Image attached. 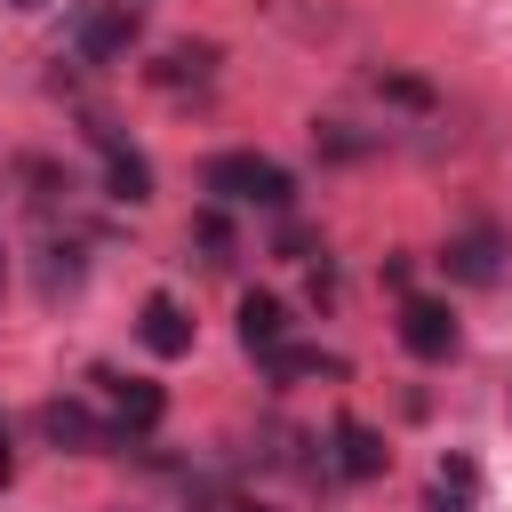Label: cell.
Listing matches in <instances>:
<instances>
[{
  "label": "cell",
  "mask_w": 512,
  "mask_h": 512,
  "mask_svg": "<svg viewBox=\"0 0 512 512\" xmlns=\"http://www.w3.org/2000/svg\"><path fill=\"white\" fill-rule=\"evenodd\" d=\"M400 344H408L416 360H456L464 336H456V312H448L440 296H408V304H400Z\"/></svg>",
  "instance_id": "277c9868"
},
{
  "label": "cell",
  "mask_w": 512,
  "mask_h": 512,
  "mask_svg": "<svg viewBox=\"0 0 512 512\" xmlns=\"http://www.w3.org/2000/svg\"><path fill=\"white\" fill-rule=\"evenodd\" d=\"M120 512H128V504H120Z\"/></svg>",
  "instance_id": "9a60e30c"
},
{
  "label": "cell",
  "mask_w": 512,
  "mask_h": 512,
  "mask_svg": "<svg viewBox=\"0 0 512 512\" xmlns=\"http://www.w3.org/2000/svg\"><path fill=\"white\" fill-rule=\"evenodd\" d=\"M440 272L456 280V288H504L512 280V232L504 224H464V232H448V248H440Z\"/></svg>",
  "instance_id": "7a4b0ae2"
},
{
  "label": "cell",
  "mask_w": 512,
  "mask_h": 512,
  "mask_svg": "<svg viewBox=\"0 0 512 512\" xmlns=\"http://www.w3.org/2000/svg\"><path fill=\"white\" fill-rule=\"evenodd\" d=\"M96 152H104V184H112V200L144 208V200H152V168H144V152H128L112 128H96Z\"/></svg>",
  "instance_id": "8992f818"
},
{
  "label": "cell",
  "mask_w": 512,
  "mask_h": 512,
  "mask_svg": "<svg viewBox=\"0 0 512 512\" xmlns=\"http://www.w3.org/2000/svg\"><path fill=\"white\" fill-rule=\"evenodd\" d=\"M104 392H112V408H120V424L128 432H152L160 416H168V392L160 384H144V376H96Z\"/></svg>",
  "instance_id": "ba28073f"
},
{
  "label": "cell",
  "mask_w": 512,
  "mask_h": 512,
  "mask_svg": "<svg viewBox=\"0 0 512 512\" xmlns=\"http://www.w3.org/2000/svg\"><path fill=\"white\" fill-rule=\"evenodd\" d=\"M144 8L152 0H88L72 16V56L80 64H120L136 48V32H144Z\"/></svg>",
  "instance_id": "3957f363"
},
{
  "label": "cell",
  "mask_w": 512,
  "mask_h": 512,
  "mask_svg": "<svg viewBox=\"0 0 512 512\" xmlns=\"http://www.w3.org/2000/svg\"><path fill=\"white\" fill-rule=\"evenodd\" d=\"M424 512H480V464H472V456H440Z\"/></svg>",
  "instance_id": "9c48e42d"
},
{
  "label": "cell",
  "mask_w": 512,
  "mask_h": 512,
  "mask_svg": "<svg viewBox=\"0 0 512 512\" xmlns=\"http://www.w3.org/2000/svg\"><path fill=\"white\" fill-rule=\"evenodd\" d=\"M200 192H208V200H248V208H288V200H296L288 168L264 160V152H216V160L200 168Z\"/></svg>",
  "instance_id": "6da1fadb"
},
{
  "label": "cell",
  "mask_w": 512,
  "mask_h": 512,
  "mask_svg": "<svg viewBox=\"0 0 512 512\" xmlns=\"http://www.w3.org/2000/svg\"><path fill=\"white\" fill-rule=\"evenodd\" d=\"M40 432H48L56 448H72V456H96V448L112 440V432L88 416V400H48V408H40Z\"/></svg>",
  "instance_id": "52a82bcc"
},
{
  "label": "cell",
  "mask_w": 512,
  "mask_h": 512,
  "mask_svg": "<svg viewBox=\"0 0 512 512\" xmlns=\"http://www.w3.org/2000/svg\"><path fill=\"white\" fill-rule=\"evenodd\" d=\"M336 472L344 480H376L384 472V440L368 424H336Z\"/></svg>",
  "instance_id": "8fae6325"
},
{
  "label": "cell",
  "mask_w": 512,
  "mask_h": 512,
  "mask_svg": "<svg viewBox=\"0 0 512 512\" xmlns=\"http://www.w3.org/2000/svg\"><path fill=\"white\" fill-rule=\"evenodd\" d=\"M136 336H144V352H160V360H184V352H192V312H184L176 296H144V320H136Z\"/></svg>",
  "instance_id": "5b68a950"
},
{
  "label": "cell",
  "mask_w": 512,
  "mask_h": 512,
  "mask_svg": "<svg viewBox=\"0 0 512 512\" xmlns=\"http://www.w3.org/2000/svg\"><path fill=\"white\" fill-rule=\"evenodd\" d=\"M16 472V448H8V416H0V480Z\"/></svg>",
  "instance_id": "4fadbf2b"
},
{
  "label": "cell",
  "mask_w": 512,
  "mask_h": 512,
  "mask_svg": "<svg viewBox=\"0 0 512 512\" xmlns=\"http://www.w3.org/2000/svg\"><path fill=\"white\" fill-rule=\"evenodd\" d=\"M208 64H216V48H168V56L152 64V80H160V88H176V80H208Z\"/></svg>",
  "instance_id": "7c38bea8"
},
{
  "label": "cell",
  "mask_w": 512,
  "mask_h": 512,
  "mask_svg": "<svg viewBox=\"0 0 512 512\" xmlns=\"http://www.w3.org/2000/svg\"><path fill=\"white\" fill-rule=\"evenodd\" d=\"M8 8H40V0H8Z\"/></svg>",
  "instance_id": "5bb4252c"
},
{
  "label": "cell",
  "mask_w": 512,
  "mask_h": 512,
  "mask_svg": "<svg viewBox=\"0 0 512 512\" xmlns=\"http://www.w3.org/2000/svg\"><path fill=\"white\" fill-rule=\"evenodd\" d=\"M240 344H248V352H264V360L288 344V312H280V296H256V288L240 296Z\"/></svg>",
  "instance_id": "30bf717a"
}]
</instances>
